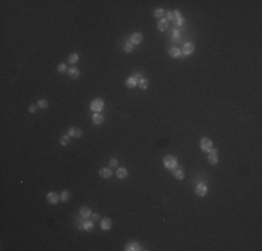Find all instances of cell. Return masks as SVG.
<instances>
[{"label":"cell","mask_w":262,"mask_h":251,"mask_svg":"<svg viewBox=\"0 0 262 251\" xmlns=\"http://www.w3.org/2000/svg\"><path fill=\"white\" fill-rule=\"evenodd\" d=\"M46 201H48L49 204H57L59 201H60V195L57 194V193H53V191H50V193H48V195H46Z\"/></svg>","instance_id":"6"},{"label":"cell","mask_w":262,"mask_h":251,"mask_svg":"<svg viewBox=\"0 0 262 251\" xmlns=\"http://www.w3.org/2000/svg\"><path fill=\"white\" fill-rule=\"evenodd\" d=\"M169 55L172 57H180L181 56V49L176 48V46H172V48H169Z\"/></svg>","instance_id":"14"},{"label":"cell","mask_w":262,"mask_h":251,"mask_svg":"<svg viewBox=\"0 0 262 251\" xmlns=\"http://www.w3.org/2000/svg\"><path fill=\"white\" fill-rule=\"evenodd\" d=\"M112 174H113V172L110 167H102V169H99V176L102 179H109V177H112Z\"/></svg>","instance_id":"11"},{"label":"cell","mask_w":262,"mask_h":251,"mask_svg":"<svg viewBox=\"0 0 262 251\" xmlns=\"http://www.w3.org/2000/svg\"><path fill=\"white\" fill-rule=\"evenodd\" d=\"M212 141H210L209 138H202L201 142H199V146H201V149L204 151V152H209L210 149H212Z\"/></svg>","instance_id":"4"},{"label":"cell","mask_w":262,"mask_h":251,"mask_svg":"<svg viewBox=\"0 0 262 251\" xmlns=\"http://www.w3.org/2000/svg\"><path fill=\"white\" fill-rule=\"evenodd\" d=\"M125 250L127 251H137V250H142V247L138 243H128L125 246Z\"/></svg>","instance_id":"19"},{"label":"cell","mask_w":262,"mask_h":251,"mask_svg":"<svg viewBox=\"0 0 262 251\" xmlns=\"http://www.w3.org/2000/svg\"><path fill=\"white\" fill-rule=\"evenodd\" d=\"M195 193H197L198 197H204L208 193V186L205 183H198L197 187H195Z\"/></svg>","instance_id":"5"},{"label":"cell","mask_w":262,"mask_h":251,"mask_svg":"<svg viewBox=\"0 0 262 251\" xmlns=\"http://www.w3.org/2000/svg\"><path fill=\"white\" fill-rule=\"evenodd\" d=\"M183 24H184V18H183V17H180V18H178L177 21H176V25H178V27H181Z\"/></svg>","instance_id":"34"},{"label":"cell","mask_w":262,"mask_h":251,"mask_svg":"<svg viewBox=\"0 0 262 251\" xmlns=\"http://www.w3.org/2000/svg\"><path fill=\"white\" fill-rule=\"evenodd\" d=\"M91 220L96 223L98 220H99V215H98V214H92V215H91Z\"/></svg>","instance_id":"33"},{"label":"cell","mask_w":262,"mask_h":251,"mask_svg":"<svg viewBox=\"0 0 262 251\" xmlns=\"http://www.w3.org/2000/svg\"><path fill=\"white\" fill-rule=\"evenodd\" d=\"M103 116H102L101 113H95L92 116V122H93V124H96V126H101L102 123H103Z\"/></svg>","instance_id":"17"},{"label":"cell","mask_w":262,"mask_h":251,"mask_svg":"<svg viewBox=\"0 0 262 251\" xmlns=\"http://www.w3.org/2000/svg\"><path fill=\"white\" fill-rule=\"evenodd\" d=\"M101 229L102 230H110L112 229V220L109 218H103L101 220Z\"/></svg>","instance_id":"12"},{"label":"cell","mask_w":262,"mask_h":251,"mask_svg":"<svg viewBox=\"0 0 262 251\" xmlns=\"http://www.w3.org/2000/svg\"><path fill=\"white\" fill-rule=\"evenodd\" d=\"M208 154H209V156H208V162H209V165H216V163H218V149L212 148Z\"/></svg>","instance_id":"7"},{"label":"cell","mask_w":262,"mask_h":251,"mask_svg":"<svg viewBox=\"0 0 262 251\" xmlns=\"http://www.w3.org/2000/svg\"><path fill=\"white\" fill-rule=\"evenodd\" d=\"M134 50V45L131 43V42H127V43L124 45V52L125 53H131Z\"/></svg>","instance_id":"25"},{"label":"cell","mask_w":262,"mask_h":251,"mask_svg":"<svg viewBox=\"0 0 262 251\" xmlns=\"http://www.w3.org/2000/svg\"><path fill=\"white\" fill-rule=\"evenodd\" d=\"M173 37H174V38L178 37V31H177V29H174V31H173Z\"/></svg>","instance_id":"36"},{"label":"cell","mask_w":262,"mask_h":251,"mask_svg":"<svg viewBox=\"0 0 262 251\" xmlns=\"http://www.w3.org/2000/svg\"><path fill=\"white\" fill-rule=\"evenodd\" d=\"M103 106H105V102H103V99H101V98H95V99L91 102V110H93L95 113H101L102 109H103Z\"/></svg>","instance_id":"2"},{"label":"cell","mask_w":262,"mask_h":251,"mask_svg":"<svg viewBox=\"0 0 262 251\" xmlns=\"http://www.w3.org/2000/svg\"><path fill=\"white\" fill-rule=\"evenodd\" d=\"M78 60H80V57H78L77 53H71V55L69 56V63H71V64H75Z\"/></svg>","instance_id":"22"},{"label":"cell","mask_w":262,"mask_h":251,"mask_svg":"<svg viewBox=\"0 0 262 251\" xmlns=\"http://www.w3.org/2000/svg\"><path fill=\"white\" fill-rule=\"evenodd\" d=\"M37 108L38 106H35V105H29L28 106V112L29 113H35V112H37Z\"/></svg>","instance_id":"32"},{"label":"cell","mask_w":262,"mask_h":251,"mask_svg":"<svg viewBox=\"0 0 262 251\" xmlns=\"http://www.w3.org/2000/svg\"><path fill=\"white\" fill-rule=\"evenodd\" d=\"M37 103H38V108H40V109H46L49 106V102L46 99H39Z\"/></svg>","instance_id":"24"},{"label":"cell","mask_w":262,"mask_h":251,"mask_svg":"<svg viewBox=\"0 0 262 251\" xmlns=\"http://www.w3.org/2000/svg\"><path fill=\"white\" fill-rule=\"evenodd\" d=\"M142 41H144V37H142L141 32H134V34H131L130 42H131L133 45H140Z\"/></svg>","instance_id":"8"},{"label":"cell","mask_w":262,"mask_h":251,"mask_svg":"<svg viewBox=\"0 0 262 251\" xmlns=\"http://www.w3.org/2000/svg\"><path fill=\"white\" fill-rule=\"evenodd\" d=\"M163 165H165L166 169L173 170L177 167V159L173 155H166L165 158H163Z\"/></svg>","instance_id":"1"},{"label":"cell","mask_w":262,"mask_h":251,"mask_svg":"<svg viewBox=\"0 0 262 251\" xmlns=\"http://www.w3.org/2000/svg\"><path fill=\"white\" fill-rule=\"evenodd\" d=\"M138 85L141 87V89H146L148 88V80H146V78H142V80L138 81Z\"/></svg>","instance_id":"27"},{"label":"cell","mask_w":262,"mask_h":251,"mask_svg":"<svg viewBox=\"0 0 262 251\" xmlns=\"http://www.w3.org/2000/svg\"><path fill=\"white\" fill-rule=\"evenodd\" d=\"M57 71H59V73H64V71H67V66H66L64 63H60V64L57 66Z\"/></svg>","instance_id":"30"},{"label":"cell","mask_w":262,"mask_h":251,"mask_svg":"<svg viewBox=\"0 0 262 251\" xmlns=\"http://www.w3.org/2000/svg\"><path fill=\"white\" fill-rule=\"evenodd\" d=\"M165 14H166V20L167 21H173V22H176L174 16H173V11H167V13H165Z\"/></svg>","instance_id":"29"},{"label":"cell","mask_w":262,"mask_h":251,"mask_svg":"<svg viewBox=\"0 0 262 251\" xmlns=\"http://www.w3.org/2000/svg\"><path fill=\"white\" fill-rule=\"evenodd\" d=\"M60 199L63 201V202H67V201L70 199V193H69V191H63V193H61V195H60Z\"/></svg>","instance_id":"26"},{"label":"cell","mask_w":262,"mask_h":251,"mask_svg":"<svg viewBox=\"0 0 262 251\" xmlns=\"http://www.w3.org/2000/svg\"><path fill=\"white\" fill-rule=\"evenodd\" d=\"M70 137H75V138H80L82 135V130L81 128H77V127H70L69 131H67Z\"/></svg>","instance_id":"9"},{"label":"cell","mask_w":262,"mask_h":251,"mask_svg":"<svg viewBox=\"0 0 262 251\" xmlns=\"http://www.w3.org/2000/svg\"><path fill=\"white\" fill-rule=\"evenodd\" d=\"M134 78H135L137 81H140V80H142L144 77H142V74H141V73H135V74H134Z\"/></svg>","instance_id":"35"},{"label":"cell","mask_w":262,"mask_h":251,"mask_svg":"<svg viewBox=\"0 0 262 251\" xmlns=\"http://www.w3.org/2000/svg\"><path fill=\"white\" fill-rule=\"evenodd\" d=\"M174 177L178 179V180H183V179H184V172H183V170H176V172H174Z\"/></svg>","instance_id":"28"},{"label":"cell","mask_w":262,"mask_h":251,"mask_svg":"<svg viewBox=\"0 0 262 251\" xmlns=\"http://www.w3.org/2000/svg\"><path fill=\"white\" fill-rule=\"evenodd\" d=\"M125 85H127L128 88H135V87L138 85V81L134 78V75H133V77H128L127 80H125Z\"/></svg>","instance_id":"18"},{"label":"cell","mask_w":262,"mask_h":251,"mask_svg":"<svg viewBox=\"0 0 262 251\" xmlns=\"http://www.w3.org/2000/svg\"><path fill=\"white\" fill-rule=\"evenodd\" d=\"M194 50H195V45L193 42H187V43H184V46L181 49V55L183 56H190V55L194 53Z\"/></svg>","instance_id":"3"},{"label":"cell","mask_w":262,"mask_h":251,"mask_svg":"<svg viewBox=\"0 0 262 251\" xmlns=\"http://www.w3.org/2000/svg\"><path fill=\"white\" fill-rule=\"evenodd\" d=\"M109 166H110V167H116V169H117V167H119V163H117V159H114V158H113V159H110Z\"/></svg>","instance_id":"31"},{"label":"cell","mask_w":262,"mask_h":251,"mask_svg":"<svg viewBox=\"0 0 262 251\" xmlns=\"http://www.w3.org/2000/svg\"><path fill=\"white\" fill-rule=\"evenodd\" d=\"M163 16H165V10H163V8H156V10L153 11V17H155V18H162Z\"/></svg>","instance_id":"23"},{"label":"cell","mask_w":262,"mask_h":251,"mask_svg":"<svg viewBox=\"0 0 262 251\" xmlns=\"http://www.w3.org/2000/svg\"><path fill=\"white\" fill-rule=\"evenodd\" d=\"M67 73H69V77L73 78V80H75V78L80 77V70L77 69V67H71V69L67 70Z\"/></svg>","instance_id":"15"},{"label":"cell","mask_w":262,"mask_h":251,"mask_svg":"<svg viewBox=\"0 0 262 251\" xmlns=\"http://www.w3.org/2000/svg\"><path fill=\"white\" fill-rule=\"evenodd\" d=\"M60 144H61V145H69V144H70V135H69V134L61 135V137H60Z\"/></svg>","instance_id":"21"},{"label":"cell","mask_w":262,"mask_h":251,"mask_svg":"<svg viewBox=\"0 0 262 251\" xmlns=\"http://www.w3.org/2000/svg\"><path fill=\"white\" fill-rule=\"evenodd\" d=\"M116 176L119 179H121V180H124V179H127V176H128V172H127L125 167H117Z\"/></svg>","instance_id":"13"},{"label":"cell","mask_w":262,"mask_h":251,"mask_svg":"<svg viewBox=\"0 0 262 251\" xmlns=\"http://www.w3.org/2000/svg\"><path fill=\"white\" fill-rule=\"evenodd\" d=\"M91 215H92V211H91V208L89 207H81L80 209V216L82 219H88L91 218Z\"/></svg>","instance_id":"10"},{"label":"cell","mask_w":262,"mask_h":251,"mask_svg":"<svg viewBox=\"0 0 262 251\" xmlns=\"http://www.w3.org/2000/svg\"><path fill=\"white\" fill-rule=\"evenodd\" d=\"M93 225H95V222H92V220H85L84 222V230H87V232H91V230H93Z\"/></svg>","instance_id":"20"},{"label":"cell","mask_w":262,"mask_h":251,"mask_svg":"<svg viewBox=\"0 0 262 251\" xmlns=\"http://www.w3.org/2000/svg\"><path fill=\"white\" fill-rule=\"evenodd\" d=\"M167 25H169V21L166 20V18H160V21L157 22V29L163 32V31H166V29H167Z\"/></svg>","instance_id":"16"}]
</instances>
